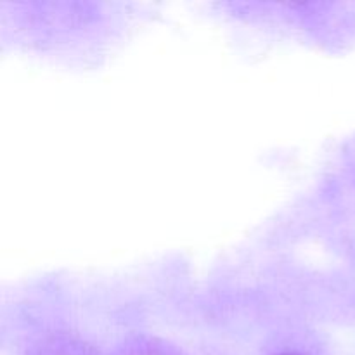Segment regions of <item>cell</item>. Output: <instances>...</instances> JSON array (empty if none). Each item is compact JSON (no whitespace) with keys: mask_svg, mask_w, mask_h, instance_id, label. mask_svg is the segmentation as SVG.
Segmentation results:
<instances>
[{"mask_svg":"<svg viewBox=\"0 0 355 355\" xmlns=\"http://www.w3.org/2000/svg\"><path fill=\"white\" fill-rule=\"evenodd\" d=\"M286 355H297V354H286Z\"/></svg>","mask_w":355,"mask_h":355,"instance_id":"cell-1","label":"cell"}]
</instances>
